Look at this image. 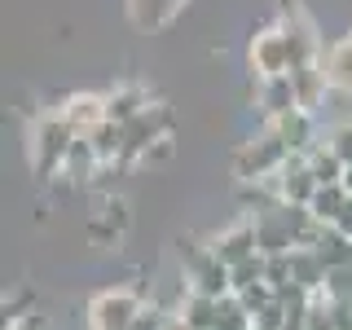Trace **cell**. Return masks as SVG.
Returning a JSON list of instances; mask_svg holds the SVG:
<instances>
[{
    "label": "cell",
    "instance_id": "6da1fadb",
    "mask_svg": "<svg viewBox=\"0 0 352 330\" xmlns=\"http://www.w3.org/2000/svg\"><path fill=\"white\" fill-rule=\"evenodd\" d=\"M75 137H80V132L66 124L62 110H44V115H36V124H31V132H27V154H31L36 176H44V181H49V176H62Z\"/></svg>",
    "mask_w": 352,
    "mask_h": 330
},
{
    "label": "cell",
    "instance_id": "7a4b0ae2",
    "mask_svg": "<svg viewBox=\"0 0 352 330\" xmlns=\"http://www.w3.org/2000/svg\"><path fill=\"white\" fill-rule=\"evenodd\" d=\"M286 159H291L286 141L273 128H264L260 137H251V141H242V146H238V154H234V176H238V181H273V176L282 172Z\"/></svg>",
    "mask_w": 352,
    "mask_h": 330
},
{
    "label": "cell",
    "instance_id": "3957f363",
    "mask_svg": "<svg viewBox=\"0 0 352 330\" xmlns=\"http://www.w3.org/2000/svg\"><path fill=\"white\" fill-rule=\"evenodd\" d=\"M251 71L260 75V80H278V75H291L295 66V53H291V36L282 31V22H273V27H264L251 36Z\"/></svg>",
    "mask_w": 352,
    "mask_h": 330
},
{
    "label": "cell",
    "instance_id": "277c9868",
    "mask_svg": "<svg viewBox=\"0 0 352 330\" xmlns=\"http://www.w3.org/2000/svg\"><path fill=\"white\" fill-rule=\"evenodd\" d=\"M141 308H146V300H141L132 286H110V291L93 295L88 322H93V330H128L132 322H137Z\"/></svg>",
    "mask_w": 352,
    "mask_h": 330
},
{
    "label": "cell",
    "instance_id": "5b68a950",
    "mask_svg": "<svg viewBox=\"0 0 352 330\" xmlns=\"http://www.w3.org/2000/svg\"><path fill=\"white\" fill-rule=\"evenodd\" d=\"M273 190H278L282 207H291V212H308L313 194L322 190V181H317L313 168H308V154H291V159L282 163V172L273 176Z\"/></svg>",
    "mask_w": 352,
    "mask_h": 330
},
{
    "label": "cell",
    "instance_id": "8992f818",
    "mask_svg": "<svg viewBox=\"0 0 352 330\" xmlns=\"http://www.w3.org/2000/svg\"><path fill=\"white\" fill-rule=\"evenodd\" d=\"M185 282H190V291L198 295H212V300H225V295H234V282H229V264L216 256L212 247H198L190 264H185Z\"/></svg>",
    "mask_w": 352,
    "mask_h": 330
},
{
    "label": "cell",
    "instance_id": "52a82bcc",
    "mask_svg": "<svg viewBox=\"0 0 352 330\" xmlns=\"http://www.w3.org/2000/svg\"><path fill=\"white\" fill-rule=\"evenodd\" d=\"M207 247H212L229 269L242 264V260H251V256H260V220H234V225L220 229Z\"/></svg>",
    "mask_w": 352,
    "mask_h": 330
},
{
    "label": "cell",
    "instance_id": "ba28073f",
    "mask_svg": "<svg viewBox=\"0 0 352 330\" xmlns=\"http://www.w3.org/2000/svg\"><path fill=\"white\" fill-rule=\"evenodd\" d=\"M282 31L291 36V53H295V66H304V62H322L326 53H322V40H317V27H313V18L304 14V9H291V14L282 18ZM291 66V71H295Z\"/></svg>",
    "mask_w": 352,
    "mask_h": 330
},
{
    "label": "cell",
    "instance_id": "9c48e42d",
    "mask_svg": "<svg viewBox=\"0 0 352 330\" xmlns=\"http://www.w3.org/2000/svg\"><path fill=\"white\" fill-rule=\"evenodd\" d=\"M58 110L66 115V124L80 132V137H88L93 128L106 124V93H71Z\"/></svg>",
    "mask_w": 352,
    "mask_h": 330
},
{
    "label": "cell",
    "instance_id": "30bf717a",
    "mask_svg": "<svg viewBox=\"0 0 352 330\" xmlns=\"http://www.w3.org/2000/svg\"><path fill=\"white\" fill-rule=\"evenodd\" d=\"M269 128L286 141L291 154H308L317 146V141H313V110H304V106H295V110H286V115L269 119Z\"/></svg>",
    "mask_w": 352,
    "mask_h": 330
},
{
    "label": "cell",
    "instance_id": "8fae6325",
    "mask_svg": "<svg viewBox=\"0 0 352 330\" xmlns=\"http://www.w3.org/2000/svg\"><path fill=\"white\" fill-rule=\"evenodd\" d=\"M291 88H295V102L317 115V106L326 102V88H330V80H326V58L322 62L295 66V71H291Z\"/></svg>",
    "mask_w": 352,
    "mask_h": 330
},
{
    "label": "cell",
    "instance_id": "7c38bea8",
    "mask_svg": "<svg viewBox=\"0 0 352 330\" xmlns=\"http://www.w3.org/2000/svg\"><path fill=\"white\" fill-rule=\"evenodd\" d=\"M326 260H322V251L317 247H291V282L300 286V291L308 295H317L326 286Z\"/></svg>",
    "mask_w": 352,
    "mask_h": 330
},
{
    "label": "cell",
    "instance_id": "4fadbf2b",
    "mask_svg": "<svg viewBox=\"0 0 352 330\" xmlns=\"http://www.w3.org/2000/svg\"><path fill=\"white\" fill-rule=\"evenodd\" d=\"M190 5V0H128V18L141 31H163L168 22H176V14Z\"/></svg>",
    "mask_w": 352,
    "mask_h": 330
},
{
    "label": "cell",
    "instance_id": "5bb4252c",
    "mask_svg": "<svg viewBox=\"0 0 352 330\" xmlns=\"http://www.w3.org/2000/svg\"><path fill=\"white\" fill-rule=\"evenodd\" d=\"M146 106H150V97H146V88H141V84H119L115 93H106V119H110V124H119V128L132 124Z\"/></svg>",
    "mask_w": 352,
    "mask_h": 330
},
{
    "label": "cell",
    "instance_id": "9a60e30c",
    "mask_svg": "<svg viewBox=\"0 0 352 330\" xmlns=\"http://www.w3.org/2000/svg\"><path fill=\"white\" fill-rule=\"evenodd\" d=\"M176 317H181L190 330H216V322H220V300L190 291V295L181 300V308H176Z\"/></svg>",
    "mask_w": 352,
    "mask_h": 330
},
{
    "label": "cell",
    "instance_id": "2e32d148",
    "mask_svg": "<svg viewBox=\"0 0 352 330\" xmlns=\"http://www.w3.org/2000/svg\"><path fill=\"white\" fill-rule=\"evenodd\" d=\"M97 168H106L102 163V154H97V146L88 137H75L71 141V154H66V168H62V176H71V181H93L97 176Z\"/></svg>",
    "mask_w": 352,
    "mask_h": 330
},
{
    "label": "cell",
    "instance_id": "e0dca14e",
    "mask_svg": "<svg viewBox=\"0 0 352 330\" xmlns=\"http://www.w3.org/2000/svg\"><path fill=\"white\" fill-rule=\"evenodd\" d=\"M326 80H330L335 93H348L352 97V36L339 40V44H330V53H326Z\"/></svg>",
    "mask_w": 352,
    "mask_h": 330
},
{
    "label": "cell",
    "instance_id": "ac0fdd59",
    "mask_svg": "<svg viewBox=\"0 0 352 330\" xmlns=\"http://www.w3.org/2000/svg\"><path fill=\"white\" fill-rule=\"evenodd\" d=\"M344 203H348L344 181H339V185H322V190L313 194V203H308V216H313V220H322V225L330 229V225L339 220V212H344Z\"/></svg>",
    "mask_w": 352,
    "mask_h": 330
},
{
    "label": "cell",
    "instance_id": "d6986e66",
    "mask_svg": "<svg viewBox=\"0 0 352 330\" xmlns=\"http://www.w3.org/2000/svg\"><path fill=\"white\" fill-rule=\"evenodd\" d=\"M317 251H322L326 269H348V264H352V238L339 234V229H326L322 242H317Z\"/></svg>",
    "mask_w": 352,
    "mask_h": 330
},
{
    "label": "cell",
    "instance_id": "ffe728a7",
    "mask_svg": "<svg viewBox=\"0 0 352 330\" xmlns=\"http://www.w3.org/2000/svg\"><path fill=\"white\" fill-rule=\"evenodd\" d=\"M229 282H234V295L238 291H247V286H260V282H269V256H251V260H242L229 269Z\"/></svg>",
    "mask_w": 352,
    "mask_h": 330
},
{
    "label": "cell",
    "instance_id": "44dd1931",
    "mask_svg": "<svg viewBox=\"0 0 352 330\" xmlns=\"http://www.w3.org/2000/svg\"><path fill=\"white\" fill-rule=\"evenodd\" d=\"M326 146L335 150L344 163H352V119H339V124L326 132Z\"/></svg>",
    "mask_w": 352,
    "mask_h": 330
},
{
    "label": "cell",
    "instance_id": "7402d4cb",
    "mask_svg": "<svg viewBox=\"0 0 352 330\" xmlns=\"http://www.w3.org/2000/svg\"><path fill=\"white\" fill-rule=\"evenodd\" d=\"M172 150H176V146H172V132H168V137H159L154 146H146V150H141L137 159L150 168V163H168V159H172Z\"/></svg>",
    "mask_w": 352,
    "mask_h": 330
},
{
    "label": "cell",
    "instance_id": "603a6c76",
    "mask_svg": "<svg viewBox=\"0 0 352 330\" xmlns=\"http://www.w3.org/2000/svg\"><path fill=\"white\" fill-rule=\"evenodd\" d=\"M168 322H172V317L168 313H159V308H141V313H137V322H132L128 330H168Z\"/></svg>",
    "mask_w": 352,
    "mask_h": 330
},
{
    "label": "cell",
    "instance_id": "cb8c5ba5",
    "mask_svg": "<svg viewBox=\"0 0 352 330\" xmlns=\"http://www.w3.org/2000/svg\"><path fill=\"white\" fill-rule=\"evenodd\" d=\"M330 229H339V234H348L352 238V194H348V203H344V212H339V220Z\"/></svg>",
    "mask_w": 352,
    "mask_h": 330
},
{
    "label": "cell",
    "instance_id": "d4e9b609",
    "mask_svg": "<svg viewBox=\"0 0 352 330\" xmlns=\"http://www.w3.org/2000/svg\"><path fill=\"white\" fill-rule=\"evenodd\" d=\"M344 190L352 194V163H348V168H344Z\"/></svg>",
    "mask_w": 352,
    "mask_h": 330
},
{
    "label": "cell",
    "instance_id": "484cf974",
    "mask_svg": "<svg viewBox=\"0 0 352 330\" xmlns=\"http://www.w3.org/2000/svg\"><path fill=\"white\" fill-rule=\"evenodd\" d=\"M348 304H352V295H348Z\"/></svg>",
    "mask_w": 352,
    "mask_h": 330
}]
</instances>
